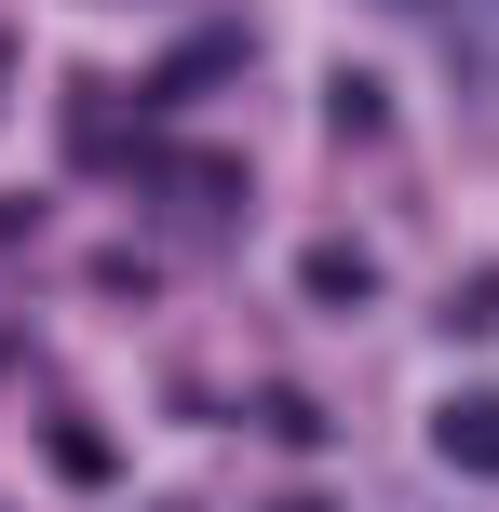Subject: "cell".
Returning a JSON list of instances; mask_svg holds the SVG:
<instances>
[{
	"instance_id": "cell-1",
	"label": "cell",
	"mask_w": 499,
	"mask_h": 512,
	"mask_svg": "<svg viewBox=\"0 0 499 512\" xmlns=\"http://www.w3.org/2000/svg\"><path fill=\"white\" fill-rule=\"evenodd\" d=\"M432 445H446L459 472H499V391H459V405L432 418Z\"/></svg>"
},
{
	"instance_id": "cell-2",
	"label": "cell",
	"mask_w": 499,
	"mask_h": 512,
	"mask_svg": "<svg viewBox=\"0 0 499 512\" xmlns=\"http://www.w3.org/2000/svg\"><path fill=\"white\" fill-rule=\"evenodd\" d=\"M486 68H499V0H486Z\"/></svg>"
},
{
	"instance_id": "cell-3",
	"label": "cell",
	"mask_w": 499,
	"mask_h": 512,
	"mask_svg": "<svg viewBox=\"0 0 499 512\" xmlns=\"http://www.w3.org/2000/svg\"><path fill=\"white\" fill-rule=\"evenodd\" d=\"M284 512H324V499H284Z\"/></svg>"
}]
</instances>
